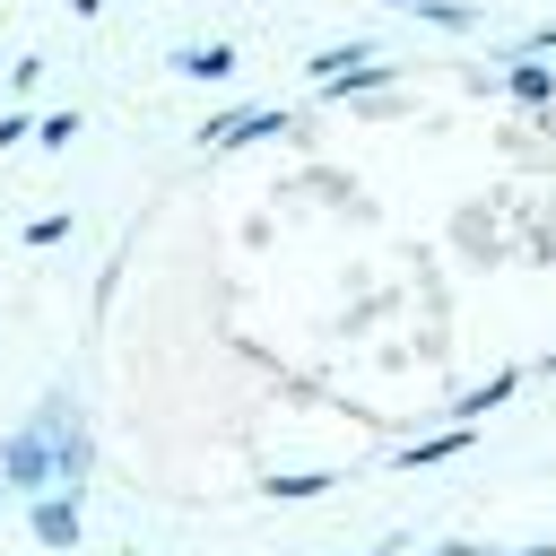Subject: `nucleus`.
<instances>
[{"mask_svg":"<svg viewBox=\"0 0 556 556\" xmlns=\"http://www.w3.org/2000/svg\"><path fill=\"white\" fill-rule=\"evenodd\" d=\"M0 486H17L26 504L35 495H87V417L70 391H52L9 443H0Z\"/></svg>","mask_w":556,"mask_h":556,"instance_id":"f257e3e1","label":"nucleus"},{"mask_svg":"<svg viewBox=\"0 0 556 556\" xmlns=\"http://www.w3.org/2000/svg\"><path fill=\"white\" fill-rule=\"evenodd\" d=\"M26 513H35V539L43 547H70L78 539V495H35Z\"/></svg>","mask_w":556,"mask_h":556,"instance_id":"f03ea898","label":"nucleus"},{"mask_svg":"<svg viewBox=\"0 0 556 556\" xmlns=\"http://www.w3.org/2000/svg\"><path fill=\"white\" fill-rule=\"evenodd\" d=\"M174 70H182V78H226L235 52H226V43H200V52H174Z\"/></svg>","mask_w":556,"mask_h":556,"instance_id":"7ed1b4c3","label":"nucleus"},{"mask_svg":"<svg viewBox=\"0 0 556 556\" xmlns=\"http://www.w3.org/2000/svg\"><path fill=\"white\" fill-rule=\"evenodd\" d=\"M70 226H78L70 208H43V217H26V252H43V243H61Z\"/></svg>","mask_w":556,"mask_h":556,"instance_id":"20e7f679","label":"nucleus"},{"mask_svg":"<svg viewBox=\"0 0 556 556\" xmlns=\"http://www.w3.org/2000/svg\"><path fill=\"white\" fill-rule=\"evenodd\" d=\"M70 139H78V113H43L35 122V148H70Z\"/></svg>","mask_w":556,"mask_h":556,"instance_id":"39448f33","label":"nucleus"},{"mask_svg":"<svg viewBox=\"0 0 556 556\" xmlns=\"http://www.w3.org/2000/svg\"><path fill=\"white\" fill-rule=\"evenodd\" d=\"M26 139V113H0V148H17Z\"/></svg>","mask_w":556,"mask_h":556,"instance_id":"423d86ee","label":"nucleus"},{"mask_svg":"<svg viewBox=\"0 0 556 556\" xmlns=\"http://www.w3.org/2000/svg\"><path fill=\"white\" fill-rule=\"evenodd\" d=\"M0 504H9V486H0Z\"/></svg>","mask_w":556,"mask_h":556,"instance_id":"0eeeda50","label":"nucleus"}]
</instances>
